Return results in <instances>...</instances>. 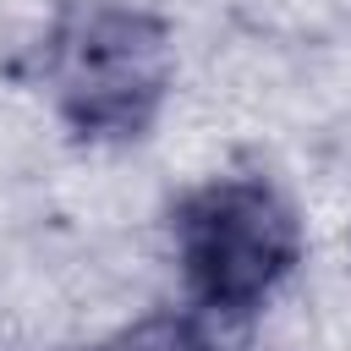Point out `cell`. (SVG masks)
<instances>
[{
  "label": "cell",
  "mask_w": 351,
  "mask_h": 351,
  "mask_svg": "<svg viewBox=\"0 0 351 351\" xmlns=\"http://www.w3.org/2000/svg\"><path fill=\"white\" fill-rule=\"evenodd\" d=\"M38 60L55 115L82 143L143 137L176 88L170 27L132 0H66Z\"/></svg>",
  "instance_id": "6da1fadb"
},
{
  "label": "cell",
  "mask_w": 351,
  "mask_h": 351,
  "mask_svg": "<svg viewBox=\"0 0 351 351\" xmlns=\"http://www.w3.org/2000/svg\"><path fill=\"white\" fill-rule=\"evenodd\" d=\"M192 302L214 318L258 313L302 263V214L269 176H214L170 214Z\"/></svg>",
  "instance_id": "7a4b0ae2"
},
{
  "label": "cell",
  "mask_w": 351,
  "mask_h": 351,
  "mask_svg": "<svg viewBox=\"0 0 351 351\" xmlns=\"http://www.w3.org/2000/svg\"><path fill=\"white\" fill-rule=\"evenodd\" d=\"M99 351H214L203 324L186 318V313H154L132 329H121L115 340H104Z\"/></svg>",
  "instance_id": "3957f363"
}]
</instances>
